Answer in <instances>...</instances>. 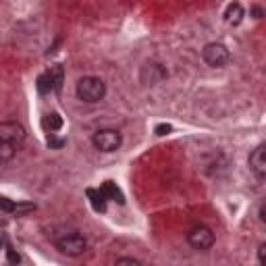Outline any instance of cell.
<instances>
[{
  "label": "cell",
  "mask_w": 266,
  "mask_h": 266,
  "mask_svg": "<svg viewBox=\"0 0 266 266\" xmlns=\"http://www.w3.org/2000/svg\"><path fill=\"white\" fill-rule=\"evenodd\" d=\"M187 244H190L193 249H200V252H204V249L212 247L214 246V233L208 229V227H193V229L187 233Z\"/></svg>",
  "instance_id": "cell-5"
},
{
  "label": "cell",
  "mask_w": 266,
  "mask_h": 266,
  "mask_svg": "<svg viewBox=\"0 0 266 266\" xmlns=\"http://www.w3.org/2000/svg\"><path fill=\"white\" fill-rule=\"evenodd\" d=\"M100 191H102L108 200H114L116 204H125V195H123V191L119 190V187H116L114 181H104L102 183V190H100Z\"/></svg>",
  "instance_id": "cell-10"
},
{
  "label": "cell",
  "mask_w": 266,
  "mask_h": 266,
  "mask_svg": "<svg viewBox=\"0 0 266 266\" xmlns=\"http://www.w3.org/2000/svg\"><path fill=\"white\" fill-rule=\"evenodd\" d=\"M173 131V127H171L169 123H160V125H156V129H154V133L158 137H162V135H169V133Z\"/></svg>",
  "instance_id": "cell-16"
},
{
  "label": "cell",
  "mask_w": 266,
  "mask_h": 266,
  "mask_svg": "<svg viewBox=\"0 0 266 266\" xmlns=\"http://www.w3.org/2000/svg\"><path fill=\"white\" fill-rule=\"evenodd\" d=\"M57 247L60 249L65 256H81L85 249H88V241L79 233H71V235H65L57 241Z\"/></svg>",
  "instance_id": "cell-4"
},
{
  "label": "cell",
  "mask_w": 266,
  "mask_h": 266,
  "mask_svg": "<svg viewBox=\"0 0 266 266\" xmlns=\"http://www.w3.org/2000/svg\"><path fill=\"white\" fill-rule=\"evenodd\" d=\"M15 154H17V148L0 139V162H9V160H13Z\"/></svg>",
  "instance_id": "cell-14"
},
{
  "label": "cell",
  "mask_w": 266,
  "mask_h": 266,
  "mask_svg": "<svg viewBox=\"0 0 266 266\" xmlns=\"http://www.w3.org/2000/svg\"><path fill=\"white\" fill-rule=\"evenodd\" d=\"M258 214H260V223H266V206L264 204L260 206V212H258Z\"/></svg>",
  "instance_id": "cell-23"
},
{
  "label": "cell",
  "mask_w": 266,
  "mask_h": 266,
  "mask_svg": "<svg viewBox=\"0 0 266 266\" xmlns=\"http://www.w3.org/2000/svg\"><path fill=\"white\" fill-rule=\"evenodd\" d=\"M29 210H36V206L34 204H15V210L13 212H29Z\"/></svg>",
  "instance_id": "cell-18"
},
{
  "label": "cell",
  "mask_w": 266,
  "mask_h": 266,
  "mask_svg": "<svg viewBox=\"0 0 266 266\" xmlns=\"http://www.w3.org/2000/svg\"><path fill=\"white\" fill-rule=\"evenodd\" d=\"M258 262L260 264L266 262V244H260V247H258Z\"/></svg>",
  "instance_id": "cell-21"
},
{
  "label": "cell",
  "mask_w": 266,
  "mask_h": 266,
  "mask_svg": "<svg viewBox=\"0 0 266 266\" xmlns=\"http://www.w3.org/2000/svg\"><path fill=\"white\" fill-rule=\"evenodd\" d=\"M48 146H50V148H62V146H65V139H54V137H48Z\"/></svg>",
  "instance_id": "cell-22"
},
{
  "label": "cell",
  "mask_w": 266,
  "mask_h": 266,
  "mask_svg": "<svg viewBox=\"0 0 266 266\" xmlns=\"http://www.w3.org/2000/svg\"><path fill=\"white\" fill-rule=\"evenodd\" d=\"M249 169L254 171L258 179L266 177V146L264 144H260L252 154H249Z\"/></svg>",
  "instance_id": "cell-8"
},
{
  "label": "cell",
  "mask_w": 266,
  "mask_h": 266,
  "mask_svg": "<svg viewBox=\"0 0 266 266\" xmlns=\"http://www.w3.org/2000/svg\"><path fill=\"white\" fill-rule=\"evenodd\" d=\"M92 142L100 152H114V150H119L121 148L123 137L116 129H100V131L94 133Z\"/></svg>",
  "instance_id": "cell-2"
},
{
  "label": "cell",
  "mask_w": 266,
  "mask_h": 266,
  "mask_svg": "<svg viewBox=\"0 0 266 266\" xmlns=\"http://www.w3.org/2000/svg\"><path fill=\"white\" fill-rule=\"evenodd\" d=\"M38 92L40 94H50L52 92V77H50V71L48 73H42L38 77Z\"/></svg>",
  "instance_id": "cell-15"
},
{
  "label": "cell",
  "mask_w": 266,
  "mask_h": 266,
  "mask_svg": "<svg viewBox=\"0 0 266 266\" xmlns=\"http://www.w3.org/2000/svg\"><path fill=\"white\" fill-rule=\"evenodd\" d=\"M116 264L123 266V264H131V266H139V260H135V258H119L116 260Z\"/></svg>",
  "instance_id": "cell-20"
},
{
  "label": "cell",
  "mask_w": 266,
  "mask_h": 266,
  "mask_svg": "<svg viewBox=\"0 0 266 266\" xmlns=\"http://www.w3.org/2000/svg\"><path fill=\"white\" fill-rule=\"evenodd\" d=\"M0 139L15 146V148H19L23 142H25V129H23V125L15 123V121L0 123Z\"/></svg>",
  "instance_id": "cell-6"
},
{
  "label": "cell",
  "mask_w": 266,
  "mask_h": 266,
  "mask_svg": "<svg viewBox=\"0 0 266 266\" xmlns=\"http://www.w3.org/2000/svg\"><path fill=\"white\" fill-rule=\"evenodd\" d=\"M50 77H52V90L60 94L62 90V83H65V71H62V67L60 65H54L50 69Z\"/></svg>",
  "instance_id": "cell-12"
},
{
  "label": "cell",
  "mask_w": 266,
  "mask_h": 266,
  "mask_svg": "<svg viewBox=\"0 0 266 266\" xmlns=\"http://www.w3.org/2000/svg\"><path fill=\"white\" fill-rule=\"evenodd\" d=\"M254 15H256V19H260L262 17V11L258 9V6H254Z\"/></svg>",
  "instance_id": "cell-24"
},
{
  "label": "cell",
  "mask_w": 266,
  "mask_h": 266,
  "mask_svg": "<svg viewBox=\"0 0 266 266\" xmlns=\"http://www.w3.org/2000/svg\"><path fill=\"white\" fill-rule=\"evenodd\" d=\"M202 57H204V60L208 62L210 67L221 69V67H225L227 62H229L231 54H229V50H227V46H223L221 42H210V44L204 46Z\"/></svg>",
  "instance_id": "cell-3"
},
{
  "label": "cell",
  "mask_w": 266,
  "mask_h": 266,
  "mask_svg": "<svg viewBox=\"0 0 266 266\" xmlns=\"http://www.w3.org/2000/svg\"><path fill=\"white\" fill-rule=\"evenodd\" d=\"M44 127L48 129L50 133L52 131H58L62 127V116L58 113H50V114H46L44 116Z\"/></svg>",
  "instance_id": "cell-13"
},
{
  "label": "cell",
  "mask_w": 266,
  "mask_h": 266,
  "mask_svg": "<svg viewBox=\"0 0 266 266\" xmlns=\"http://www.w3.org/2000/svg\"><path fill=\"white\" fill-rule=\"evenodd\" d=\"M88 198H90V204L96 212H104L106 210V195L98 190H88Z\"/></svg>",
  "instance_id": "cell-11"
},
{
  "label": "cell",
  "mask_w": 266,
  "mask_h": 266,
  "mask_svg": "<svg viewBox=\"0 0 266 266\" xmlns=\"http://www.w3.org/2000/svg\"><path fill=\"white\" fill-rule=\"evenodd\" d=\"M0 210H4V212H13V210H15V202L6 200V198H0Z\"/></svg>",
  "instance_id": "cell-17"
},
{
  "label": "cell",
  "mask_w": 266,
  "mask_h": 266,
  "mask_svg": "<svg viewBox=\"0 0 266 266\" xmlns=\"http://www.w3.org/2000/svg\"><path fill=\"white\" fill-rule=\"evenodd\" d=\"M241 19H244V6H241L239 2H233L227 6L225 11V21L229 23V25H239Z\"/></svg>",
  "instance_id": "cell-9"
},
{
  "label": "cell",
  "mask_w": 266,
  "mask_h": 266,
  "mask_svg": "<svg viewBox=\"0 0 266 266\" xmlns=\"http://www.w3.org/2000/svg\"><path fill=\"white\" fill-rule=\"evenodd\" d=\"M77 98L81 102H88V104H94V102H100L104 96H106V83L100 79V77H83V79L77 81Z\"/></svg>",
  "instance_id": "cell-1"
},
{
  "label": "cell",
  "mask_w": 266,
  "mask_h": 266,
  "mask_svg": "<svg viewBox=\"0 0 266 266\" xmlns=\"http://www.w3.org/2000/svg\"><path fill=\"white\" fill-rule=\"evenodd\" d=\"M164 77H167V71H164V67H160L158 62H146L142 67V71H139V79H142L144 85H156Z\"/></svg>",
  "instance_id": "cell-7"
},
{
  "label": "cell",
  "mask_w": 266,
  "mask_h": 266,
  "mask_svg": "<svg viewBox=\"0 0 266 266\" xmlns=\"http://www.w3.org/2000/svg\"><path fill=\"white\" fill-rule=\"evenodd\" d=\"M6 258H9V262L11 264H19L21 262V258L17 252H13V249H6Z\"/></svg>",
  "instance_id": "cell-19"
}]
</instances>
